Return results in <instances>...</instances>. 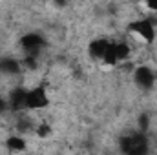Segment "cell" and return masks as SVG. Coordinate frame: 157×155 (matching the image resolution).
<instances>
[{
  "label": "cell",
  "mask_w": 157,
  "mask_h": 155,
  "mask_svg": "<svg viewBox=\"0 0 157 155\" xmlns=\"http://www.w3.org/2000/svg\"><path fill=\"white\" fill-rule=\"evenodd\" d=\"M121 150L124 153H132V155H141L148 152V141L144 137V131H139L137 135L132 137H122L121 139Z\"/></svg>",
  "instance_id": "cell-1"
},
{
  "label": "cell",
  "mask_w": 157,
  "mask_h": 155,
  "mask_svg": "<svg viewBox=\"0 0 157 155\" xmlns=\"http://www.w3.org/2000/svg\"><path fill=\"white\" fill-rule=\"evenodd\" d=\"M49 104V97L44 86H35L26 95V108L28 110H44Z\"/></svg>",
  "instance_id": "cell-2"
},
{
  "label": "cell",
  "mask_w": 157,
  "mask_h": 155,
  "mask_svg": "<svg viewBox=\"0 0 157 155\" xmlns=\"http://www.w3.org/2000/svg\"><path fill=\"white\" fill-rule=\"evenodd\" d=\"M154 26L155 24L150 18H141V20H135V22L130 24V31L135 33V35H139L144 42L152 44L155 40V28Z\"/></svg>",
  "instance_id": "cell-3"
},
{
  "label": "cell",
  "mask_w": 157,
  "mask_h": 155,
  "mask_svg": "<svg viewBox=\"0 0 157 155\" xmlns=\"http://www.w3.org/2000/svg\"><path fill=\"white\" fill-rule=\"evenodd\" d=\"M133 80L141 89H152L154 82H155V75L152 71V68L148 66H137L133 71Z\"/></svg>",
  "instance_id": "cell-4"
},
{
  "label": "cell",
  "mask_w": 157,
  "mask_h": 155,
  "mask_svg": "<svg viewBox=\"0 0 157 155\" xmlns=\"http://www.w3.org/2000/svg\"><path fill=\"white\" fill-rule=\"evenodd\" d=\"M20 46H22L28 53L37 55L40 47H44V46H46V40L42 39L39 33H28V35H24V37L20 39Z\"/></svg>",
  "instance_id": "cell-5"
},
{
  "label": "cell",
  "mask_w": 157,
  "mask_h": 155,
  "mask_svg": "<svg viewBox=\"0 0 157 155\" xmlns=\"http://www.w3.org/2000/svg\"><path fill=\"white\" fill-rule=\"evenodd\" d=\"M26 95H28L26 89H22V88H15V89L9 93V97H7V100H9V110H13V112H20L22 108H26Z\"/></svg>",
  "instance_id": "cell-6"
},
{
  "label": "cell",
  "mask_w": 157,
  "mask_h": 155,
  "mask_svg": "<svg viewBox=\"0 0 157 155\" xmlns=\"http://www.w3.org/2000/svg\"><path fill=\"white\" fill-rule=\"evenodd\" d=\"M0 73H6V75H18L20 73V62L17 59H2L0 60Z\"/></svg>",
  "instance_id": "cell-7"
},
{
  "label": "cell",
  "mask_w": 157,
  "mask_h": 155,
  "mask_svg": "<svg viewBox=\"0 0 157 155\" xmlns=\"http://www.w3.org/2000/svg\"><path fill=\"white\" fill-rule=\"evenodd\" d=\"M108 44H110L108 39H93L90 42V53H91V57L93 59H102Z\"/></svg>",
  "instance_id": "cell-8"
},
{
  "label": "cell",
  "mask_w": 157,
  "mask_h": 155,
  "mask_svg": "<svg viewBox=\"0 0 157 155\" xmlns=\"http://www.w3.org/2000/svg\"><path fill=\"white\" fill-rule=\"evenodd\" d=\"M6 144H7V148H9L11 152H24V150H26V141H24L22 137H17V135L9 137V139L6 141Z\"/></svg>",
  "instance_id": "cell-9"
},
{
  "label": "cell",
  "mask_w": 157,
  "mask_h": 155,
  "mask_svg": "<svg viewBox=\"0 0 157 155\" xmlns=\"http://www.w3.org/2000/svg\"><path fill=\"white\" fill-rule=\"evenodd\" d=\"M102 60L108 64V66H115L119 60H117V53H115V42H110L104 55H102Z\"/></svg>",
  "instance_id": "cell-10"
},
{
  "label": "cell",
  "mask_w": 157,
  "mask_h": 155,
  "mask_svg": "<svg viewBox=\"0 0 157 155\" xmlns=\"http://www.w3.org/2000/svg\"><path fill=\"white\" fill-rule=\"evenodd\" d=\"M115 53H117V60H128L130 57V46L126 42H115Z\"/></svg>",
  "instance_id": "cell-11"
},
{
  "label": "cell",
  "mask_w": 157,
  "mask_h": 155,
  "mask_svg": "<svg viewBox=\"0 0 157 155\" xmlns=\"http://www.w3.org/2000/svg\"><path fill=\"white\" fill-rule=\"evenodd\" d=\"M148 126H150V117L146 115V113H143V115L139 117V130L141 131H146Z\"/></svg>",
  "instance_id": "cell-12"
},
{
  "label": "cell",
  "mask_w": 157,
  "mask_h": 155,
  "mask_svg": "<svg viewBox=\"0 0 157 155\" xmlns=\"http://www.w3.org/2000/svg\"><path fill=\"white\" fill-rule=\"evenodd\" d=\"M49 131H51V130H49V126H48V124H40L39 128H37V133H39L40 137H48V135H49Z\"/></svg>",
  "instance_id": "cell-13"
},
{
  "label": "cell",
  "mask_w": 157,
  "mask_h": 155,
  "mask_svg": "<svg viewBox=\"0 0 157 155\" xmlns=\"http://www.w3.org/2000/svg\"><path fill=\"white\" fill-rule=\"evenodd\" d=\"M7 110H9V100H7V97L0 95V113H6Z\"/></svg>",
  "instance_id": "cell-14"
},
{
  "label": "cell",
  "mask_w": 157,
  "mask_h": 155,
  "mask_svg": "<svg viewBox=\"0 0 157 155\" xmlns=\"http://www.w3.org/2000/svg\"><path fill=\"white\" fill-rule=\"evenodd\" d=\"M144 2H146L148 9H152V11H157V0H144Z\"/></svg>",
  "instance_id": "cell-15"
},
{
  "label": "cell",
  "mask_w": 157,
  "mask_h": 155,
  "mask_svg": "<svg viewBox=\"0 0 157 155\" xmlns=\"http://www.w3.org/2000/svg\"><path fill=\"white\" fill-rule=\"evenodd\" d=\"M53 2H55V4H57L59 7H64V6L68 4V0H53Z\"/></svg>",
  "instance_id": "cell-16"
}]
</instances>
